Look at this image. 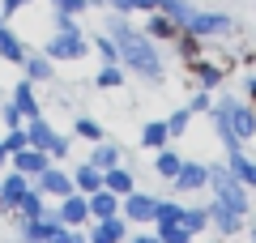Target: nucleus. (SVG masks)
<instances>
[{
    "label": "nucleus",
    "mask_w": 256,
    "mask_h": 243,
    "mask_svg": "<svg viewBox=\"0 0 256 243\" xmlns=\"http://www.w3.org/2000/svg\"><path fill=\"white\" fill-rule=\"evenodd\" d=\"M107 34L120 43V64H124L128 72H137V77H146V81H162V56H158L154 38H150L146 30H132V26H124V18H116L107 26Z\"/></svg>",
    "instance_id": "obj_1"
},
{
    "label": "nucleus",
    "mask_w": 256,
    "mask_h": 243,
    "mask_svg": "<svg viewBox=\"0 0 256 243\" xmlns=\"http://www.w3.org/2000/svg\"><path fill=\"white\" fill-rule=\"evenodd\" d=\"M210 188H214V200L248 214V184H239L230 166H210Z\"/></svg>",
    "instance_id": "obj_2"
},
{
    "label": "nucleus",
    "mask_w": 256,
    "mask_h": 243,
    "mask_svg": "<svg viewBox=\"0 0 256 243\" xmlns=\"http://www.w3.org/2000/svg\"><path fill=\"white\" fill-rule=\"evenodd\" d=\"M214 120H222V124H226L230 132L239 136V141L256 136V111L248 107V102H239V98H222L218 111H214Z\"/></svg>",
    "instance_id": "obj_3"
},
{
    "label": "nucleus",
    "mask_w": 256,
    "mask_h": 243,
    "mask_svg": "<svg viewBox=\"0 0 256 243\" xmlns=\"http://www.w3.org/2000/svg\"><path fill=\"white\" fill-rule=\"evenodd\" d=\"M43 52L52 56V60H82V56L90 52V43H86V34L73 26V30H56V34L43 43Z\"/></svg>",
    "instance_id": "obj_4"
},
{
    "label": "nucleus",
    "mask_w": 256,
    "mask_h": 243,
    "mask_svg": "<svg viewBox=\"0 0 256 243\" xmlns=\"http://www.w3.org/2000/svg\"><path fill=\"white\" fill-rule=\"evenodd\" d=\"M60 230H64L60 214H47V209L38 218H30V222H22V239H26V243H56Z\"/></svg>",
    "instance_id": "obj_5"
},
{
    "label": "nucleus",
    "mask_w": 256,
    "mask_h": 243,
    "mask_svg": "<svg viewBox=\"0 0 256 243\" xmlns=\"http://www.w3.org/2000/svg\"><path fill=\"white\" fill-rule=\"evenodd\" d=\"M120 214L128 218V222H154L158 214V196H150V192H128V196H120Z\"/></svg>",
    "instance_id": "obj_6"
},
{
    "label": "nucleus",
    "mask_w": 256,
    "mask_h": 243,
    "mask_svg": "<svg viewBox=\"0 0 256 243\" xmlns=\"http://www.w3.org/2000/svg\"><path fill=\"white\" fill-rule=\"evenodd\" d=\"M184 30H192L196 38H210V34H230L235 22H230L226 13H201V9H192V18H188V26H184Z\"/></svg>",
    "instance_id": "obj_7"
},
{
    "label": "nucleus",
    "mask_w": 256,
    "mask_h": 243,
    "mask_svg": "<svg viewBox=\"0 0 256 243\" xmlns=\"http://www.w3.org/2000/svg\"><path fill=\"white\" fill-rule=\"evenodd\" d=\"M13 166H18L22 175H30V180H34V175H43L47 166H52V154H47L43 145H26V150L13 154Z\"/></svg>",
    "instance_id": "obj_8"
},
{
    "label": "nucleus",
    "mask_w": 256,
    "mask_h": 243,
    "mask_svg": "<svg viewBox=\"0 0 256 243\" xmlns=\"http://www.w3.org/2000/svg\"><path fill=\"white\" fill-rule=\"evenodd\" d=\"M34 188L43 192V196H68V192H73V175H64L60 166H47L43 175H34Z\"/></svg>",
    "instance_id": "obj_9"
},
{
    "label": "nucleus",
    "mask_w": 256,
    "mask_h": 243,
    "mask_svg": "<svg viewBox=\"0 0 256 243\" xmlns=\"http://www.w3.org/2000/svg\"><path fill=\"white\" fill-rule=\"evenodd\" d=\"M175 192H196V188H210V166L201 162H184L180 171H175Z\"/></svg>",
    "instance_id": "obj_10"
},
{
    "label": "nucleus",
    "mask_w": 256,
    "mask_h": 243,
    "mask_svg": "<svg viewBox=\"0 0 256 243\" xmlns=\"http://www.w3.org/2000/svg\"><path fill=\"white\" fill-rule=\"evenodd\" d=\"M124 239H128V218L124 214L102 218V222L90 230V243H124Z\"/></svg>",
    "instance_id": "obj_11"
},
{
    "label": "nucleus",
    "mask_w": 256,
    "mask_h": 243,
    "mask_svg": "<svg viewBox=\"0 0 256 243\" xmlns=\"http://www.w3.org/2000/svg\"><path fill=\"white\" fill-rule=\"evenodd\" d=\"M60 222H64V226L90 222V196H86V192H68V196H64V205H60Z\"/></svg>",
    "instance_id": "obj_12"
},
{
    "label": "nucleus",
    "mask_w": 256,
    "mask_h": 243,
    "mask_svg": "<svg viewBox=\"0 0 256 243\" xmlns=\"http://www.w3.org/2000/svg\"><path fill=\"white\" fill-rule=\"evenodd\" d=\"M210 222L218 226L222 234H239V230H244V214L230 209V205H222V200H214V205H210Z\"/></svg>",
    "instance_id": "obj_13"
},
{
    "label": "nucleus",
    "mask_w": 256,
    "mask_h": 243,
    "mask_svg": "<svg viewBox=\"0 0 256 243\" xmlns=\"http://www.w3.org/2000/svg\"><path fill=\"white\" fill-rule=\"evenodd\" d=\"M13 107H18L22 111V116H26V120H34V116H43V107H38V98H34V81H18V86H13Z\"/></svg>",
    "instance_id": "obj_14"
},
{
    "label": "nucleus",
    "mask_w": 256,
    "mask_h": 243,
    "mask_svg": "<svg viewBox=\"0 0 256 243\" xmlns=\"http://www.w3.org/2000/svg\"><path fill=\"white\" fill-rule=\"evenodd\" d=\"M26 188H30V175H22L18 166H13V171L4 175V180H0V200L9 205V214H13V205L22 200V192H26Z\"/></svg>",
    "instance_id": "obj_15"
},
{
    "label": "nucleus",
    "mask_w": 256,
    "mask_h": 243,
    "mask_svg": "<svg viewBox=\"0 0 256 243\" xmlns=\"http://www.w3.org/2000/svg\"><path fill=\"white\" fill-rule=\"evenodd\" d=\"M116 214H120V196H116V192H107V188H98L90 196V218H94V222H102V218H116Z\"/></svg>",
    "instance_id": "obj_16"
},
{
    "label": "nucleus",
    "mask_w": 256,
    "mask_h": 243,
    "mask_svg": "<svg viewBox=\"0 0 256 243\" xmlns=\"http://www.w3.org/2000/svg\"><path fill=\"white\" fill-rule=\"evenodd\" d=\"M102 188L116 192V196H128V192L137 188V180H132L124 166H107V171H102Z\"/></svg>",
    "instance_id": "obj_17"
},
{
    "label": "nucleus",
    "mask_w": 256,
    "mask_h": 243,
    "mask_svg": "<svg viewBox=\"0 0 256 243\" xmlns=\"http://www.w3.org/2000/svg\"><path fill=\"white\" fill-rule=\"evenodd\" d=\"M73 188H77V192H86V196H94V192L102 188V171L94 166V162L77 166V175H73Z\"/></svg>",
    "instance_id": "obj_18"
},
{
    "label": "nucleus",
    "mask_w": 256,
    "mask_h": 243,
    "mask_svg": "<svg viewBox=\"0 0 256 243\" xmlns=\"http://www.w3.org/2000/svg\"><path fill=\"white\" fill-rule=\"evenodd\" d=\"M13 214H18V222L38 218V214H43V192H38V188H26V192H22V200L13 205Z\"/></svg>",
    "instance_id": "obj_19"
},
{
    "label": "nucleus",
    "mask_w": 256,
    "mask_h": 243,
    "mask_svg": "<svg viewBox=\"0 0 256 243\" xmlns=\"http://www.w3.org/2000/svg\"><path fill=\"white\" fill-rule=\"evenodd\" d=\"M146 34L154 38V43H162V38H171L175 43V34H180V26H175L166 13H150V22H146Z\"/></svg>",
    "instance_id": "obj_20"
},
{
    "label": "nucleus",
    "mask_w": 256,
    "mask_h": 243,
    "mask_svg": "<svg viewBox=\"0 0 256 243\" xmlns=\"http://www.w3.org/2000/svg\"><path fill=\"white\" fill-rule=\"evenodd\" d=\"M0 60H9V64H26V47H22V38L13 34V30H0Z\"/></svg>",
    "instance_id": "obj_21"
},
{
    "label": "nucleus",
    "mask_w": 256,
    "mask_h": 243,
    "mask_svg": "<svg viewBox=\"0 0 256 243\" xmlns=\"http://www.w3.org/2000/svg\"><path fill=\"white\" fill-rule=\"evenodd\" d=\"M166 141H171V132H166L162 120H146V128H141V145H146V150H162Z\"/></svg>",
    "instance_id": "obj_22"
},
{
    "label": "nucleus",
    "mask_w": 256,
    "mask_h": 243,
    "mask_svg": "<svg viewBox=\"0 0 256 243\" xmlns=\"http://www.w3.org/2000/svg\"><path fill=\"white\" fill-rule=\"evenodd\" d=\"M230 171H235V180H239V184L256 188V162H248V158H244V150L230 154Z\"/></svg>",
    "instance_id": "obj_23"
},
{
    "label": "nucleus",
    "mask_w": 256,
    "mask_h": 243,
    "mask_svg": "<svg viewBox=\"0 0 256 243\" xmlns=\"http://www.w3.org/2000/svg\"><path fill=\"white\" fill-rule=\"evenodd\" d=\"M180 166H184V158H180L175 150H166V145H162V150H158V158H154V171L162 175V180H175V171H180Z\"/></svg>",
    "instance_id": "obj_24"
},
{
    "label": "nucleus",
    "mask_w": 256,
    "mask_h": 243,
    "mask_svg": "<svg viewBox=\"0 0 256 243\" xmlns=\"http://www.w3.org/2000/svg\"><path fill=\"white\" fill-rule=\"evenodd\" d=\"M26 77L30 81H52V56H47V52L26 56Z\"/></svg>",
    "instance_id": "obj_25"
},
{
    "label": "nucleus",
    "mask_w": 256,
    "mask_h": 243,
    "mask_svg": "<svg viewBox=\"0 0 256 243\" xmlns=\"http://www.w3.org/2000/svg\"><path fill=\"white\" fill-rule=\"evenodd\" d=\"M90 162L98 166V171H107V166H120V150H116V145H107V141H94Z\"/></svg>",
    "instance_id": "obj_26"
},
{
    "label": "nucleus",
    "mask_w": 256,
    "mask_h": 243,
    "mask_svg": "<svg viewBox=\"0 0 256 243\" xmlns=\"http://www.w3.org/2000/svg\"><path fill=\"white\" fill-rule=\"evenodd\" d=\"M26 132H30V145H43V150H47V145H52V124H47V120L43 116H34V120H26Z\"/></svg>",
    "instance_id": "obj_27"
},
{
    "label": "nucleus",
    "mask_w": 256,
    "mask_h": 243,
    "mask_svg": "<svg viewBox=\"0 0 256 243\" xmlns=\"http://www.w3.org/2000/svg\"><path fill=\"white\" fill-rule=\"evenodd\" d=\"M94 86H98V90H116V86H124V64H102L98 77H94Z\"/></svg>",
    "instance_id": "obj_28"
},
{
    "label": "nucleus",
    "mask_w": 256,
    "mask_h": 243,
    "mask_svg": "<svg viewBox=\"0 0 256 243\" xmlns=\"http://www.w3.org/2000/svg\"><path fill=\"white\" fill-rule=\"evenodd\" d=\"M192 68H196V86L201 90H214L222 81V64H201V60H192Z\"/></svg>",
    "instance_id": "obj_29"
},
{
    "label": "nucleus",
    "mask_w": 256,
    "mask_h": 243,
    "mask_svg": "<svg viewBox=\"0 0 256 243\" xmlns=\"http://www.w3.org/2000/svg\"><path fill=\"white\" fill-rule=\"evenodd\" d=\"M158 13H166V18L184 30V26H188V18H192V4H188V0H162V9H158Z\"/></svg>",
    "instance_id": "obj_30"
},
{
    "label": "nucleus",
    "mask_w": 256,
    "mask_h": 243,
    "mask_svg": "<svg viewBox=\"0 0 256 243\" xmlns=\"http://www.w3.org/2000/svg\"><path fill=\"white\" fill-rule=\"evenodd\" d=\"M158 239L162 243H192V230L184 222H166V226H158Z\"/></svg>",
    "instance_id": "obj_31"
},
{
    "label": "nucleus",
    "mask_w": 256,
    "mask_h": 243,
    "mask_svg": "<svg viewBox=\"0 0 256 243\" xmlns=\"http://www.w3.org/2000/svg\"><path fill=\"white\" fill-rule=\"evenodd\" d=\"M175 47H180V56H184V60H201V38L192 34V30L175 34Z\"/></svg>",
    "instance_id": "obj_32"
},
{
    "label": "nucleus",
    "mask_w": 256,
    "mask_h": 243,
    "mask_svg": "<svg viewBox=\"0 0 256 243\" xmlns=\"http://www.w3.org/2000/svg\"><path fill=\"white\" fill-rule=\"evenodd\" d=\"M73 132L82 136V141H102V128L94 124L90 116H73Z\"/></svg>",
    "instance_id": "obj_33"
},
{
    "label": "nucleus",
    "mask_w": 256,
    "mask_h": 243,
    "mask_svg": "<svg viewBox=\"0 0 256 243\" xmlns=\"http://www.w3.org/2000/svg\"><path fill=\"white\" fill-rule=\"evenodd\" d=\"M94 52L102 56V64H120V43H116L111 34H98V38H94Z\"/></svg>",
    "instance_id": "obj_34"
},
{
    "label": "nucleus",
    "mask_w": 256,
    "mask_h": 243,
    "mask_svg": "<svg viewBox=\"0 0 256 243\" xmlns=\"http://www.w3.org/2000/svg\"><path fill=\"white\" fill-rule=\"evenodd\" d=\"M154 222H158V226H166V222H184V205H175V200H158Z\"/></svg>",
    "instance_id": "obj_35"
},
{
    "label": "nucleus",
    "mask_w": 256,
    "mask_h": 243,
    "mask_svg": "<svg viewBox=\"0 0 256 243\" xmlns=\"http://www.w3.org/2000/svg\"><path fill=\"white\" fill-rule=\"evenodd\" d=\"M184 226H188L192 234H201L205 226H210V209H184Z\"/></svg>",
    "instance_id": "obj_36"
},
{
    "label": "nucleus",
    "mask_w": 256,
    "mask_h": 243,
    "mask_svg": "<svg viewBox=\"0 0 256 243\" xmlns=\"http://www.w3.org/2000/svg\"><path fill=\"white\" fill-rule=\"evenodd\" d=\"M26 145H30V132H26V128H9V132H4V150H9V158H13L18 150H26Z\"/></svg>",
    "instance_id": "obj_37"
},
{
    "label": "nucleus",
    "mask_w": 256,
    "mask_h": 243,
    "mask_svg": "<svg viewBox=\"0 0 256 243\" xmlns=\"http://www.w3.org/2000/svg\"><path fill=\"white\" fill-rule=\"evenodd\" d=\"M52 9L60 13V18H73V13H86V9H90V0H52Z\"/></svg>",
    "instance_id": "obj_38"
},
{
    "label": "nucleus",
    "mask_w": 256,
    "mask_h": 243,
    "mask_svg": "<svg viewBox=\"0 0 256 243\" xmlns=\"http://www.w3.org/2000/svg\"><path fill=\"white\" fill-rule=\"evenodd\" d=\"M188 116H192V111H175V116L166 120V132H171V136H180L184 128H188Z\"/></svg>",
    "instance_id": "obj_39"
},
{
    "label": "nucleus",
    "mask_w": 256,
    "mask_h": 243,
    "mask_svg": "<svg viewBox=\"0 0 256 243\" xmlns=\"http://www.w3.org/2000/svg\"><path fill=\"white\" fill-rule=\"evenodd\" d=\"M0 120H4V128H22V120H26V116H22V111H18V107L9 102V107L0 111Z\"/></svg>",
    "instance_id": "obj_40"
},
{
    "label": "nucleus",
    "mask_w": 256,
    "mask_h": 243,
    "mask_svg": "<svg viewBox=\"0 0 256 243\" xmlns=\"http://www.w3.org/2000/svg\"><path fill=\"white\" fill-rule=\"evenodd\" d=\"M47 154H52V158H64V154H68V136L56 132V136H52V145H47Z\"/></svg>",
    "instance_id": "obj_41"
},
{
    "label": "nucleus",
    "mask_w": 256,
    "mask_h": 243,
    "mask_svg": "<svg viewBox=\"0 0 256 243\" xmlns=\"http://www.w3.org/2000/svg\"><path fill=\"white\" fill-rule=\"evenodd\" d=\"M162 0H132V13H158Z\"/></svg>",
    "instance_id": "obj_42"
},
{
    "label": "nucleus",
    "mask_w": 256,
    "mask_h": 243,
    "mask_svg": "<svg viewBox=\"0 0 256 243\" xmlns=\"http://www.w3.org/2000/svg\"><path fill=\"white\" fill-rule=\"evenodd\" d=\"M107 4H111L116 13H132V0H107Z\"/></svg>",
    "instance_id": "obj_43"
},
{
    "label": "nucleus",
    "mask_w": 256,
    "mask_h": 243,
    "mask_svg": "<svg viewBox=\"0 0 256 243\" xmlns=\"http://www.w3.org/2000/svg\"><path fill=\"white\" fill-rule=\"evenodd\" d=\"M192 111H210V94H196L192 98Z\"/></svg>",
    "instance_id": "obj_44"
},
{
    "label": "nucleus",
    "mask_w": 256,
    "mask_h": 243,
    "mask_svg": "<svg viewBox=\"0 0 256 243\" xmlns=\"http://www.w3.org/2000/svg\"><path fill=\"white\" fill-rule=\"evenodd\" d=\"M128 243H162V239H158V234H146V230H141V234H132Z\"/></svg>",
    "instance_id": "obj_45"
},
{
    "label": "nucleus",
    "mask_w": 256,
    "mask_h": 243,
    "mask_svg": "<svg viewBox=\"0 0 256 243\" xmlns=\"http://www.w3.org/2000/svg\"><path fill=\"white\" fill-rule=\"evenodd\" d=\"M30 0H4V13H18V9H26Z\"/></svg>",
    "instance_id": "obj_46"
},
{
    "label": "nucleus",
    "mask_w": 256,
    "mask_h": 243,
    "mask_svg": "<svg viewBox=\"0 0 256 243\" xmlns=\"http://www.w3.org/2000/svg\"><path fill=\"white\" fill-rule=\"evenodd\" d=\"M9 166V150H4V141H0V171Z\"/></svg>",
    "instance_id": "obj_47"
},
{
    "label": "nucleus",
    "mask_w": 256,
    "mask_h": 243,
    "mask_svg": "<svg viewBox=\"0 0 256 243\" xmlns=\"http://www.w3.org/2000/svg\"><path fill=\"white\" fill-rule=\"evenodd\" d=\"M252 243H256V230H252Z\"/></svg>",
    "instance_id": "obj_48"
},
{
    "label": "nucleus",
    "mask_w": 256,
    "mask_h": 243,
    "mask_svg": "<svg viewBox=\"0 0 256 243\" xmlns=\"http://www.w3.org/2000/svg\"><path fill=\"white\" fill-rule=\"evenodd\" d=\"M0 30H4V22H0Z\"/></svg>",
    "instance_id": "obj_49"
}]
</instances>
